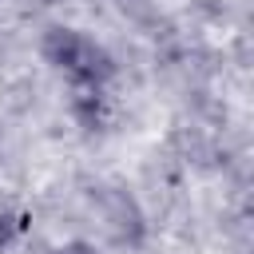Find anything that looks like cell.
<instances>
[{"mask_svg":"<svg viewBox=\"0 0 254 254\" xmlns=\"http://www.w3.org/2000/svg\"><path fill=\"white\" fill-rule=\"evenodd\" d=\"M40 52L56 71H64L75 83V91H103L107 79L115 75L111 52L95 36H87L79 28H67V24H52L40 40Z\"/></svg>","mask_w":254,"mask_h":254,"instance_id":"obj_1","label":"cell"},{"mask_svg":"<svg viewBox=\"0 0 254 254\" xmlns=\"http://www.w3.org/2000/svg\"><path fill=\"white\" fill-rule=\"evenodd\" d=\"M91 206H95V218H99L103 234L115 246H143V238H147V214H143V206L135 202L131 190L99 183V187H91Z\"/></svg>","mask_w":254,"mask_h":254,"instance_id":"obj_2","label":"cell"},{"mask_svg":"<svg viewBox=\"0 0 254 254\" xmlns=\"http://www.w3.org/2000/svg\"><path fill=\"white\" fill-rule=\"evenodd\" d=\"M71 115H75L87 131L103 127V123H107V95H103V91H75V99H71Z\"/></svg>","mask_w":254,"mask_h":254,"instance_id":"obj_3","label":"cell"},{"mask_svg":"<svg viewBox=\"0 0 254 254\" xmlns=\"http://www.w3.org/2000/svg\"><path fill=\"white\" fill-rule=\"evenodd\" d=\"M24 234V218L16 214V210H8V206H0V250H8L16 238Z\"/></svg>","mask_w":254,"mask_h":254,"instance_id":"obj_4","label":"cell"},{"mask_svg":"<svg viewBox=\"0 0 254 254\" xmlns=\"http://www.w3.org/2000/svg\"><path fill=\"white\" fill-rule=\"evenodd\" d=\"M52 254H99L91 242H83V238H71V242H64V246H56Z\"/></svg>","mask_w":254,"mask_h":254,"instance_id":"obj_5","label":"cell"}]
</instances>
